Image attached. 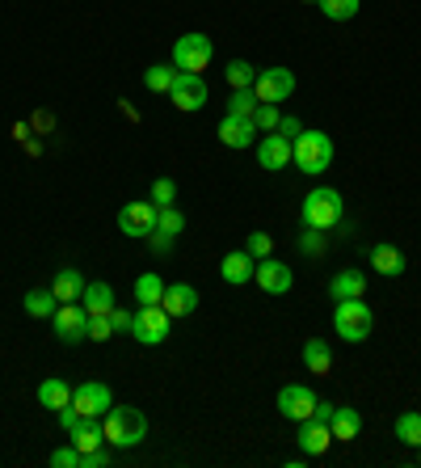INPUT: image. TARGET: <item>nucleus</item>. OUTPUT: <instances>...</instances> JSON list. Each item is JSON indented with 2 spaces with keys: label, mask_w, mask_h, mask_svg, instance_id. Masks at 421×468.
<instances>
[{
  "label": "nucleus",
  "mask_w": 421,
  "mask_h": 468,
  "mask_svg": "<svg viewBox=\"0 0 421 468\" xmlns=\"http://www.w3.org/2000/svg\"><path fill=\"white\" fill-rule=\"evenodd\" d=\"M291 161H295V169H300V174H308V177L324 174V169L333 165V140H329L324 131H308V127H303L300 135L291 140Z\"/></svg>",
  "instance_id": "1"
},
{
  "label": "nucleus",
  "mask_w": 421,
  "mask_h": 468,
  "mask_svg": "<svg viewBox=\"0 0 421 468\" xmlns=\"http://www.w3.org/2000/svg\"><path fill=\"white\" fill-rule=\"evenodd\" d=\"M101 426H106L110 447H140L143 439H148V418H143V410H135V405H114V410L101 418Z\"/></svg>",
  "instance_id": "2"
},
{
  "label": "nucleus",
  "mask_w": 421,
  "mask_h": 468,
  "mask_svg": "<svg viewBox=\"0 0 421 468\" xmlns=\"http://www.w3.org/2000/svg\"><path fill=\"white\" fill-rule=\"evenodd\" d=\"M303 229H316V232H329L342 224V216H346V203H342V195H337L333 186H316L312 195L303 198Z\"/></svg>",
  "instance_id": "3"
},
{
  "label": "nucleus",
  "mask_w": 421,
  "mask_h": 468,
  "mask_svg": "<svg viewBox=\"0 0 421 468\" xmlns=\"http://www.w3.org/2000/svg\"><path fill=\"white\" fill-rule=\"evenodd\" d=\"M333 329H337V338H346V342H367L371 338V329H375V313H371L363 300H337L333 308Z\"/></svg>",
  "instance_id": "4"
},
{
  "label": "nucleus",
  "mask_w": 421,
  "mask_h": 468,
  "mask_svg": "<svg viewBox=\"0 0 421 468\" xmlns=\"http://www.w3.org/2000/svg\"><path fill=\"white\" fill-rule=\"evenodd\" d=\"M169 329H174V316L164 313V304H140V313L131 321V338L140 346H161L169 338Z\"/></svg>",
  "instance_id": "5"
},
{
  "label": "nucleus",
  "mask_w": 421,
  "mask_h": 468,
  "mask_svg": "<svg viewBox=\"0 0 421 468\" xmlns=\"http://www.w3.org/2000/svg\"><path fill=\"white\" fill-rule=\"evenodd\" d=\"M211 55H216V47L206 34H182L174 47V68L177 72H203V68H211Z\"/></svg>",
  "instance_id": "6"
},
{
  "label": "nucleus",
  "mask_w": 421,
  "mask_h": 468,
  "mask_svg": "<svg viewBox=\"0 0 421 468\" xmlns=\"http://www.w3.org/2000/svg\"><path fill=\"white\" fill-rule=\"evenodd\" d=\"M55 325V338L64 342V346H76V342H89V313L85 304L76 300V304H59L51 316Z\"/></svg>",
  "instance_id": "7"
},
{
  "label": "nucleus",
  "mask_w": 421,
  "mask_h": 468,
  "mask_svg": "<svg viewBox=\"0 0 421 468\" xmlns=\"http://www.w3.org/2000/svg\"><path fill=\"white\" fill-rule=\"evenodd\" d=\"M206 98H211V89H206L203 72H177L174 89H169V101H174L182 114H195V110H203Z\"/></svg>",
  "instance_id": "8"
},
{
  "label": "nucleus",
  "mask_w": 421,
  "mask_h": 468,
  "mask_svg": "<svg viewBox=\"0 0 421 468\" xmlns=\"http://www.w3.org/2000/svg\"><path fill=\"white\" fill-rule=\"evenodd\" d=\"M316 397L308 384H282L279 388V414L287 418V422H303V418H312L316 414Z\"/></svg>",
  "instance_id": "9"
},
{
  "label": "nucleus",
  "mask_w": 421,
  "mask_h": 468,
  "mask_svg": "<svg viewBox=\"0 0 421 468\" xmlns=\"http://www.w3.org/2000/svg\"><path fill=\"white\" fill-rule=\"evenodd\" d=\"M253 93H258V101H287L295 93V72L291 68H261L258 80H253Z\"/></svg>",
  "instance_id": "10"
},
{
  "label": "nucleus",
  "mask_w": 421,
  "mask_h": 468,
  "mask_svg": "<svg viewBox=\"0 0 421 468\" xmlns=\"http://www.w3.org/2000/svg\"><path fill=\"white\" fill-rule=\"evenodd\" d=\"M253 283H258L266 295H287L291 292V283H295V271L287 266V261H279V258H261L258 271H253Z\"/></svg>",
  "instance_id": "11"
},
{
  "label": "nucleus",
  "mask_w": 421,
  "mask_h": 468,
  "mask_svg": "<svg viewBox=\"0 0 421 468\" xmlns=\"http://www.w3.org/2000/svg\"><path fill=\"white\" fill-rule=\"evenodd\" d=\"M72 405L80 410V418H106L114 397H110V388L101 380H85V384H76Z\"/></svg>",
  "instance_id": "12"
},
{
  "label": "nucleus",
  "mask_w": 421,
  "mask_h": 468,
  "mask_svg": "<svg viewBox=\"0 0 421 468\" xmlns=\"http://www.w3.org/2000/svg\"><path fill=\"white\" fill-rule=\"evenodd\" d=\"M119 229L127 232V237H152L156 232V203H122L119 207Z\"/></svg>",
  "instance_id": "13"
},
{
  "label": "nucleus",
  "mask_w": 421,
  "mask_h": 468,
  "mask_svg": "<svg viewBox=\"0 0 421 468\" xmlns=\"http://www.w3.org/2000/svg\"><path fill=\"white\" fill-rule=\"evenodd\" d=\"M253 148H258V165H261V169H270V174H279V169H287V165H291V140H287V135H279V131H266Z\"/></svg>",
  "instance_id": "14"
},
{
  "label": "nucleus",
  "mask_w": 421,
  "mask_h": 468,
  "mask_svg": "<svg viewBox=\"0 0 421 468\" xmlns=\"http://www.w3.org/2000/svg\"><path fill=\"white\" fill-rule=\"evenodd\" d=\"M258 122L253 119H237V114H224V122H219V140H224V148H237V153H245V148H253L258 144Z\"/></svg>",
  "instance_id": "15"
},
{
  "label": "nucleus",
  "mask_w": 421,
  "mask_h": 468,
  "mask_svg": "<svg viewBox=\"0 0 421 468\" xmlns=\"http://www.w3.org/2000/svg\"><path fill=\"white\" fill-rule=\"evenodd\" d=\"M333 447V431L324 418H303L300 422V452L303 456H324Z\"/></svg>",
  "instance_id": "16"
},
{
  "label": "nucleus",
  "mask_w": 421,
  "mask_h": 468,
  "mask_svg": "<svg viewBox=\"0 0 421 468\" xmlns=\"http://www.w3.org/2000/svg\"><path fill=\"white\" fill-rule=\"evenodd\" d=\"M253 271H258V258L248 250H232L224 261H219V274H224L227 287H245L248 279H253Z\"/></svg>",
  "instance_id": "17"
},
{
  "label": "nucleus",
  "mask_w": 421,
  "mask_h": 468,
  "mask_svg": "<svg viewBox=\"0 0 421 468\" xmlns=\"http://www.w3.org/2000/svg\"><path fill=\"white\" fill-rule=\"evenodd\" d=\"M161 304H164V313L169 316H190L198 308V292L190 283H164V295H161Z\"/></svg>",
  "instance_id": "18"
},
{
  "label": "nucleus",
  "mask_w": 421,
  "mask_h": 468,
  "mask_svg": "<svg viewBox=\"0 0 421 468\" xmlns=\"http://www.w3.org/2000/svg\"><path fill=\"white\" fill-rule=\"evenodd\" d=\"M329 295L337 300H363L367 295V274L363 271H337L333 279H329Z\"/></svg>",
  "instance_id": "19"
},
{
  "label": "nucleus",
  "mask_w": 421,
  "mask_h": 468,
  "mask_svg": "<svg viewBox=\"0 0 421 468\" xmlns=\"http://www.w3.org/2000/svg\"><path fill=\"white\" fill-rule=\"evenodd\" d=\"M329 431H333V443H350L363 431V414L354 405H333V418H329Z\"/></svg>",
  "instance_id": "20"
},
{
  "label": "nucleus",
  "mask_w": 421,
  "mask_h": 468,
  "mask_svg": "<svg viewBox=\"0 0 421 468\" xmlns=\"http://www.w3.org/2000/svg\"><path fill=\"white\" fill-rule=\"evenodd\" d=\"M51 292H55V300H59V304H76V300L85 295V274L76 271V266H64V271H55Z\"/></svg>",
  "instance_id": "21"
},
{
  "label": "nucleus",
  "mask_w": 421,
  "mask_h": 468,
  "mask_svg": "<svg viewBox=\"0 0 421 468\" xmlns=\"http://www.w3.org/2000/svg\"><path fill=\"white\" fill-rule=\"evenodd\" d=\"M68 435H72L76 452H98V447L106 443V426H101V418H80Z\"/></svg>",
  "instance_id": "22"
},
{
  "label": "nucleus",
  "mask_w": 421,
  "mask_h": 468,
  "mask_svg": "<svg viewBox=\"0 0 421 468\" xmlns=\"http://www.w3.org/2000/svg\"><path fill=\"white\" fill-rule=\"evenodd\" d=\"M371 271H379L384 279H396V274L409 271V258H405L396 245H375V250H371Z\"/></svg>",
  "instance_id": "23"
},
{
  "label": "nucleus",
  "mask_w": 421,
  "mask_h": 468,
  "mask_svg": "<svg viewBox=\"0 0 421 468\" xmlns=\"http://www.w3.org/2000/svg\"><path fill=\"white\" fill-rule=\"evenodd\" d=\"M303 367L312 371V376H329L333 371V346L324 338H308L303 342Z\"/></svg>",
  "instance_id": "24"
},
{
  "label": "nucleus",
  "mask_w": 421,
  "mask_h": 468,
  "mask_svg": "<svg viewBox=\"0 0 421 468\" xmlns=\"http://www.w3.org/2000/svg\"><path fill=\"white\" fill-rule=\"evenodd\" d=\"M89 316H110L114 313V287L110 283H85V295H80Z\"/></svg>",
  "instance_id": "25"
},
{
  "label": "nucleus",
  "mask_w": 421,
  "mask_h": 468,
  "mask_svg": "<svg viewBox=\"0 0 421 468\" xmlns=\"http://www.w3.org/2000/svg\"><path fill=\"white\" fill-rule=\"evenodd\" d=\"M26 316H34V321H43V316H55V308H59V300H55L51 287H30L26 292Z\"/></svg>",
  "instance_id": "26"
},
{
  "label": "nucleus",
  "mask_w": 421,
  "mask_h": 468,
  "mask_svg": "<svg viewBox=\"0 0 421 468\" xmlns=\"http://www.w3.org/2000/svg\"><path fill=\"white\" fill-rule=\"evenodd\" d=\"M68 401H72V388H68V380H43V384H38V405H43V410L59 414Z\"/></svg>",
  "instance_id": "27"
},
{
  "label": "nucleus",
  "mask_w": 421,
  "mask_h": 468,
  "mask_svg": "<svg viewBox=\"0 0 421 468\" xmlns=\"http://www.w3.org/2000/svg\"><path fill=\"white\" fill-rule=\"evenodd\" d=\"M185 232V216L177 207H156V237L177 240Z\"/></svg>",
  "instance_id": "28"
},
{
  "label": "nucleus",
  "mask_w": 421,
  "mask_h": 468,
  "mask_svg": "<svg viewBox=\"0 0 421 468\" xmlns=\"http://www.w3.org/2000/svg\"><path fill=\"white\" fill-rule=\"evenodd\" d=\"M396 439L405 447H413V452L421 447V414L417 410H405V414L396 418Z\"/></svg>",
  "instance_id": "29"
},
{
  "label": "nucleus",
  "mask_w": 421,
  "mask_h": 468,
  "mask_svg": "<svg viewBox=\"0 0 421 468\" xmlns=\"http://www.w3.org/2000/svg\"><path fill=\"white\" fill-rule=\"evenodd\" d=\"M161 295H164V279L161 274H140L135 279V304H161Z\"/></svg>",
  "instance_id": "30"
},
{
  "label": "nucleus",
  "mask_w": 421,
  "mask_h": 468,
  "mask_svg": "<svg viewBox=\"0 0 421 468\" xmlns=\"http://www.w3.org/2000/svg\"><path fill=\"white\" fill-rule=\"evenodd\" d=\"M316 9H321L329 22H350V17H358L363 0H316Z\"/></svg>",
  "instance_id": "31"
},
{
  "label": "nucleus",
  "mask_w": 421,
  "mask_h": 468,
  "mask_svg": "<svg viewBox=\"0 0 421 468\" xmlns=\"http://www.w3.org/2000/svg\"><path fill=\"white\" fill-rule=\"evenodd\" d=\"M177 80V68L174 64H152L148 72H143V85L152 89V93H169Z\"/></svg>",
  "instance_id": "32"
},
{
  "label": "nucleus",
  "mask_w": 421,
  "mask_h": 468,
  "mask_svg": "<svg viewBox=\"0 0 421 468\" xmlns=\"http://www.w3.org/2000/svg\"><path fill=\"white\" fill-rule=\"evenodd\" d=\"M224 77L232 89H253V80H258V68L248 64V59H232V64L224 68Z\"/></svg>",
  "instance_id": "33"
},
{
  "label": "nucleus",
  "mask_w": 421,
  "mask_h": 468,
  "mask_svg": "<svg viewBox=\"0 0 421 468\" xmlns=\"http://www.w3.org/2000/svg\"><path fill=\"white\" fill-rule=\"evenodd\" d=\"M253 110H258V93H253V89H232L227 114H237V119H253Z\"/></svg>",
  "instance_id": "34"
},
{
  "label": "nucleus",
  "mask_w": 421,
  "mask_h": 468,
  "mask_svg": "<svg viewBox=\"0 0 421 468\" xmlns=\"http://www.w3.org/2000/svg\"><path fill=\"white\" fill-rule=\"evenodd\" d=\"M148 198L156 203V207H174V203H177V182H174V177H156Z\"/></svg>",
  "instance_id": "35"
},
{
  "label": "nucleus",
  "mask_w": 421,
  "mask_h": 468,
  "mask_svg": "<svg viewBox=\"0 0 421 468\" xmlns=\"http://www.w3.org/2000/svg\"><path fill=\"white\" fill-rule=\"evenodd\" d=\"M279 106L274 101H258V110H253V122H258V131L266 135V131H279Z\"/></svg>",
  "instance_id": "36"
},
{
  "label": "nucleus",
  "mask_w": 421,
  "mask_h": 468,
  "mask_svg": "<svg viewBox=\"0 0 421 468\" xmlns=\"http://www.w3.org/2000/svg\"><path fill=\"white\" fill-rule=\"evenodd\" d=\"M245 250L248 253H253V258H270V253H274V237H270V232H248V240H245Z\"/></svg>",
  "instance_id": "37"
},
{
  "label": "nucleus",
  "mask_w": 421,
  "mask_h": 468,
  "mask_svg": "<svg viewBox=\"0 0 421 468\" xmlns=\"http://www.w3.org/2000/svg\"><path fill=\"white\" fill-rule=\"evenodd\" d=\"M110 338H114L110 316H89V342H110Z\"/></svg>",
  "instance_id": "38"
},
{
  "label": "nucleus",
  "mask_w": 421,
  "mask_h": 468,
  "mask_svg": "<svg viewBox=\"0 0 421 468\" xmlns=\"http://www.w3.org/2000/svg\"><path fill=\"white\" fill-rule=\"evenodd\" d=\"M47 464L51 468H80V452H76V447H59V452H51Z\"/></svg>",
  "instance_id": "39"
},
{
  "label": "nucleus",
  "mask_w": 421,
  "mask_h": 468,
  "mask_svg": "<svg viewBox=\"0 0 421 468\" xmlns=\"http://www.w3.org/2000/svg\"><path fill=\"white\" fill-rule=\"evenodd\" d=\"M300 250L308 253V258H316V253H324V237L316 229H303V237H300Z\"/></svg>",
  "instance_id": "40"
},
{
  "label": "nucleus",
  "mask_w": 421,
  "mask_h": 468,
  "mask_svg": "<svg viewBox=\"0 0 421 468\" xmlns=\"http://www.w3.org/2000/svg\"><path fill=\"white\" fill-rule=\"evenodd\" d=\"M131 321H135V313H127V308L114 304V313H110V325H114V334H131Z\"/></svg>",
  "instance_id": "41"
},
{
  "label": "nucleus",
  "mask_w": 421,
  "mask_h": 468,
  "mask_svg": "<svg viewBox=\"0 0 421 468\" xmlns=\"http://www.w3.org/2000/svg\"><path fill=\"white\" fill-rule=\"evenodd\" d=\"M110 464V452H80V468H106Z\"/></svg>",
  "instance_id": "42"
},
{
  "label": "nucleus",
  "mask_w": 421,
  "mask_h": 468,
  "mask_svg": "<svg viewBox=\"0 0 421 468\" xmlns=\"http://www.w3.org/2000/svg\"><path fill=\"white\" fill-rule=\"evenodd\" d=\"M300 131H303V122H300V119H291V114H282V119H279V135H287V140H295Z\"/></svg>",
  "instance_id": "43"
},
{
  "label": "nucleus",
  "mask_w": 421,
  "mask_h": 468,
  "mask_svg": "<svg viewBox=\"0 0 421 468\" xmlns=\"http://www.w3.org/2000/svg\"><path fill=\"white\" fill-rule=\"evenodd\" d=\"M76 422H80V410H76V405L72 401H68L64 405V410H59V426H64V431H72V426Z\"/></svg>",
  "instance_id": "44"
},
{
  "label": "nucleus",
  "mask_w": 421,
  "mask_h": 468,
  "mask_svg": "<svg viewBox=\"0 0 421 468\" xmlns=\"http://www.w3.org/2000/svg\"><path fill=\"white\" fill-rule=\"evenodd\" d=\"M417 464H421V447H417Z\"/></svg>",
  "instance_id": "45"
},
{
  "label": "nucleus",
  "mask_w": 421,
  "mask_h": 468,
  "mask_svg": "<svg viewBox=\"0 0 421 468\" xmlns=\"http://www.w3.org/2000/svg\"><path fill=\"white\" fill-rule=\"evenodd\" d=\"M303 5H316V0H303Z\"/></svg>",
  "instance_id": "46"
}]
</instances>
